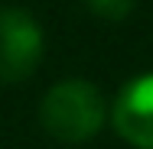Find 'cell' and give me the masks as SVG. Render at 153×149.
<instances>
[{
    "label": "cell",
    "mask_w": 153,
    "mask_h": 149,
    "mask_svg": "<svg viewBox=\"0 0 153 149\" xmlns=\"http://www.w3.org/2000/svg\"><path fill=\"white\" fill-rule=\"evenodd\" d=\"M108 120V101L98 84L85 78H68L46 91L39 104V123L42 130L59 143H85L104 126Z\"/></svg>",
    "instance_id": "obj_1"
},
{
    "label": "cell",
    "mask_w": 153,
    "mask_h": 149,
    "mask_svg": "<svg viewBox=\"0 0 153 149\" xmlns=\"http://www.w3.org/2000/svg\"><path fill=\"white\" fill-rule=\"evenodd\" d=\"M42 26L23 7H0V81L20 84L42 62Z\"/></svg>",
    "instance_id": "obj_2"
},
{
    "label": "cell",
    "mask_w": 153,
    "mask_h": 149,
    "mask_svg": "<svg viewBox=\"0 0 153 149\" xmlns=\"http://www.w3.org/2000/svg\"><path fill=\"white\" fill-rule=\"evenodd\" d=\"M111 123L134 149H153V71L121 88L111 107Z\"/></svg>",
    "instance_id": "obj_3"
},
{
    "label": "cell",
    "mask_w": 153,
    "mask_h": 149,
    "mask_svg": "<svg viewBox=\"0 0 153 149\" xmlns=\"http://www.w3.org/2000/svg\"><path fill=\"white\" fill-rule=\"evenodd\" d=\"M82 3L101 20H124L134 7V0H82Z\"/></svg>",
    "instance_id": "obj_4"
}]
</instances>
